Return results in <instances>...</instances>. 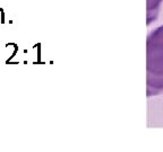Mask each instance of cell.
I'll list each match as a JSON object with an SVG mask.
<instances>
[{
  "label": "cell",
  "mask_w": 163,
  "mask_h": 152,
  "mask_svg": "<svg viewBox=\"0 0 163 152\" xmlns=\"http://www.w3.org/2000/svg\"><path fill=\"white\" fill-rule=\"evenodd\" d=\"M147 96L163 92V25L159 26L146 40Z\"/></svg>",
  "instance_id": "1"
},
{
  "label": "cell",
  "mask_w": 163,
  "mask_h": 152,
  "mask_svg": "<svg viewBox=\"0 0 163 152\" xmlns=\"http://www.w3.org/2000/svg\"><path fill=\"white\" fill-rule=\"evenodd\" d=\"M162 2L163 0H146V17L148 25L156 19Z\"/></svg>",
  "instance_id": "2"
},
{
  "label": "cell",
  "mask_w": 163,
  "mask_h": 152,
  "mask_svg": "<svg viewBox=\"0 0 163 152\" xmlns=\"http://www.w3.org/2000/svg\"><path fill=\"white\" fill-rule=\"evenodd\" d=\"M6 50L7 52H8V54H10L9 57H8V59L6 60V63L10 64L11 63V60L15 57L16 53L18 52V46H17V44H15V43H8V44L6 45Z\"/></svg>",
  "instance_id": "3"
},
{
  "label": "cell",
  "mask_w": 163,
  "mask_h": 152,
  "mask_svg": "<svg viewBox=\"0 0 163 152\" xmlns=\"http://www.w3.org/2000/svg\"><path fill=\"white\" fill-rule=\"evenodd\" d=\"M0 23H1V24L5 23V14H3L2 8H0Z\"/></svg>",
  "instance_id": "4"
}]
</instances>
